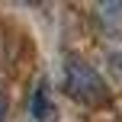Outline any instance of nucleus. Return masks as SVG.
I'll list each match as a JSON object with an SVG mask.
<instances>
[{"label": "nucleus", "mask_w": 122, "mask_h": 122, "mask_svg": "<svg viewBox=\"0 0 122 122\" xmlns=\"http://www.w3.org/2000/svg\"><path fill=\"white\" fill-rule=\"evenodd\" d=\"M64 93L84 106H100L109 100L106 80L80 58H67V64H64Z\"/></svg>", "instance_id": "nucleus-1"}, {"label": "nucleus", "mask_w": 122, "mask_h": 122, "mask_svg": "<svg viewBox=\"0 0 122 122\" xmlns=\"http://www.w3.org/2000/svg\"><path fill=\"white\" fill-rule=\"evenodd\" d=\"M32 116H36L39 122H55V106H51V100H48L45 80L36 87V93H32Z\"/></svg>", "instance_id": "nucleus-2"}, {"label": "nucleus", "mask_w": 122, "mask_h": 122, "mask_svg": "<svg viewBox=\"0 0 122 122\" xmlns=\"http://www.w3.org/2000/svg\"><path fill=\"white\" fill-rule=\"evenodd\" d=\"M109 64H112V71H116L119 77H122V51H116V55L109 58Z\"/></svg>", "instance_id": "nucleus-3"}]
</instances>
